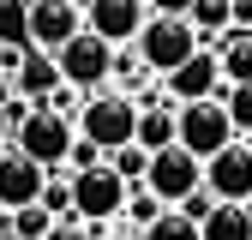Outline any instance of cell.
<instances>
[{
	"label": "cell",
	"mask_w": 252,
	"mask_h": 240,
	"mask_svg": "<svg viewBox=\"0 0 252 240\" xmlns=\"http://www.w3.org/2000/svg\"><path fill=\"white\" fill-rule=\"evenodd\" d=\"M78 138L102 144L108 156L138 144V96H126V90H90L84 108H78Z\"/></svg>",
	"instance_id": "obj_1"
},
{
	"label": "cell",
	"mask_w": 252,
	"mask_h": 240,
	"mask_svg": "<svg viewBox=\"0 0 252 240\" xmlns=\"http://www.w3.org/2000/svg\"><path fill=\"white\" fill-rule=\"evenodd\" d=\"M132 48H138V60H144V72L168 78V72H180L186 60L204 48V36L192 30V18H162V12H150V24L138 30Z\"/></svg>",
	"instance_id": "obj_2"
},
{
	"label": "cell",
	"mask_w": 252,
	"mask_h": 240,
	"mask_svg": "<svg viewBox=\"0 0 252 240\" xmlns=\"http://www.w3.org/2000/svg\"><path fill=\"white\" fill-rule=\"evenodd\" d=\"M72 138H78V120H66V114H54V108H36L18 126V138H12V150H24L30 162H42L48 174L54 168H66V150H72Z\"/></svg>",
	"instance_id": "obj_3"
},
{
	"label": "cell",
	"mask_w": 252,
	"mask_h": 240,
	"mask_svg": "<svg viewBox=\"0 0 252 240\" xmlns=\"http://www.w3.org/2000/svg\"><path fill=\"white\" fill-rule=\"evenodd\" d=\"M228 144H240V132H234V120H228L222 96H210V102H186V108H180V150H192L198 162H210L216 150H228Z\"/></svg>",
	"instance_id": "obj_4"
},
{
	"label": "cell",
	"mask_w": 252,
	"mask_h": 240,
	"mask_svg": "<svg viewBox=\"0 0 252 240\" xmlns=\"http://www.w3.org/2000/svg\"><path fill=\"white\" fill-rule=\"evenodd\" d=\"M126 198H132V186H126L108 162L90 168V174H72V216L78 222H120Z\"/></svg>",
	"instance_id": "obj_5"
},
{
	"label": "cell",
	"mask_w": 252,
	"mask_h": 240,
	"mask_svg": "<svg viewBox=\"0 0 252 240\" xmlns=\"http://www.w3.org/2000/svg\"><path fill=\"white\" fill-rule=\"evenodd\" d=\"M60 60V78L72 90H108V72H114V42H102L96 30H78L66 48H54Z\"/></svg>",
	"instance_id": "obj_6"
},
{
	"label": "cell",
	"mask_w": 252,
	"mask_h": 240,
	"mask_svg": "<svg viewBox=\"0 0 252 240\" xmlns=\"http://www.w3.org/2000/svg\"><path fill=\"white\" fill-rule=\"evenodd\" d=\"M144 186L162 198V204H186L192 192H204V162L192 156V150H180V144H174V150H156Z\"/></svg>",
	"instance_id": "obj_7"
},
{
	"label": "cell",
	"mask_w": 252,
	"mask_h": 240,
	"mask_svg": "<svg viewBox=\"0 0 252 240\" xmlns=\"http://www.w3.org/2000/svg\"><path fill=\"white\" fill-rule=\"evenodd\" d=\"M204 192L222 204H246L252 198V144H228L204 162Z\"/></svg>",
	"instance_id": "obj_8"
},
{
	"label": "cell",
	"mask_w": 252,
	"mask_h": 240,
	"mask_svg": "<svg viewBox=\"0 0 252 240\" xmlns=\"http://www.w3.org/2000/svg\"><path fill=\"white\" fill-rule=\"evenodd\" d=\"M150 24L144 0H84V30H96L102 42H138V30Z\"/></svg>",
	"instance_id": "obj_9"
},
{
	"label": "cell",
	"mask_w": 252,
	"mask_h": 240,
	"mask_svg": "<svg viewBox=\"0 0 252 240\" xmlns=\"http://www.w3.org/2000/svg\"><path fill=\"white\" fill-rule=\"evenodd\" d=\"M84 30V0H30V42L36 48H66Z\"/></svg>",
	"instance_id": "obj_10"
},
{
	"label": "cell",
	"mask_w": 252,
	"mask_h": 240,
	"mask_svg": "<svg viewBox=\"0 0 252 240\" xmlns=\"http://www.w3.org/2000/svg\"><path fill=\"white\" fill-rule=\"evenodd\" d=\"M42 186H48V168L30 162L24 150H0V210H24V204H42Z\"/></svg>",
	"instance_id": "obj_11"
},
{
	"label": "cell",
	"mask_w": 252,
	"mask_h": 240,
	"mask_svg": "<svg viewBox=\"0 0 252 240\" xmlns=\"http://www.w3.org/2000/svg\"><path fill=\"white\" fill-rule=\"evenodd\" d=\"M162 84H168V102H180V108H186V102H210V96H222V90H228V84H222V60H216V48H198V54L186 60L180 72H168Z\"/></svg>",
	"instance_id": "obj_12"
},
{
	"label": "cell",
	"mask_w": 252,
	"mask_h": 240,
	"mask_svg": "<svg viewBox=\"0 0 252 240\" xmlns=\"http://www.w3.org/2000/svg\"><path fill=\"white\" fill-rule=\"evenodd\" d=\"M12 78H18L12 90H18V96H30V102H36V108H42V102L54 96V90H60V84H66V78H60V60H54L48 48H30V54L18 60V72H12Z\"/></svg>",
	"instance_id": "obj_13"
},
{
	"label": "cell",
	"mask_w": 252,
	"mask_h": 240,
	"mask_svg": "<svg viewBox=\"0 0 252 240\" xmlns=\"http://www.w3.org/2000/svg\"><path fill=\"white\" fill-rule=\"evenodd\" d=\"M138 144L150 150V156H156V150H174L180 144V102H138Z\"/></svg>",
	"instance_id": "obj_14"
},
{
	"label": "cell",
	"mask_w": 252,
	"mask_h": 240,
	"mask_svg": "<svg viewBox=\"0 0 252 240\" xmlns=\"http://www.w3.org/2000/svg\"><path fill=\"white\" fill-rule=\"evenodd\" d=\"M216 60H222V84H252V30H228L216 42Z\"/></svg>",
	"instance_id": "obj_15"
},
{
	"label": "cell",
	"mask_w": 252,
	"mask_h": 240,
	"mask_svg": "<svg viewBox=\"0 0 252 240\" xmlns=\"http://www.w3.org/2000/svg\"><path fill=\"white\" fill-rule=\"evenodd\" d=\"M186 18H192V30L204 36V48H216V42L234 30V0H192Z\"/></svg>",
	"instance_id": "obj_16"
},
{
	"label": "cell",
	"mask_w": 252,
	"mask_h": 240,
	"mask_svg": "<svg viewBox=\"0 0 252 240\" xmlns=\"http://www.w3.org/2000/svg\"><path fill=\"white\" fill-rule=\"evenodd\" d=\"M198 228H204V240H252V210H246V204H222V198H216V210H210Z\"/></svg>",
	"instance_id": "obj_17"
},
{
	"label": "cell",
	"mask_w": 252,
	"mask_h": 240,
	"mask_svg": "<svg viewBox=\"0 0 252 240\" xmlns=\"http://www.w3.org/2000/svg\"><path fill=\"white\" fill-rule=\"evenodd\" d=\"M0 48H36L30 42V0H0Z\"/></svg>",
	"instance_id": "obj_18"
},
{
	"label": "cell",
	"mask_w": 252,
	"mask_h": 240,
	"mask_svg": "<svg viewBox=\"0 0 252 240\" xmlns=\"http://www.w3.org/2000/svg\"><path fill=\"white\" fill-rule=\"evenodd\" d=\"M0 228H6V234H18V240H48V234L60 228V216H48L42 204H24V210H12Z\"/></svg>",
	"instance_id": "obj_19"
},
{
	"label": "cell",
	"mask_w": 252,
	"mask_h": 240,
	"mask_svg": "<svg viewBox=\"0 0 252 240\" xmlns=\"http://www.w3.org/2000/svg\"><path fill=\"white\" fill-rule=\"evenodd\" d=\"M138 240H204V228H198L192 216H186L180 204H168L162 216H156V222H150V228L138 234Z\"/></svg>",
	"instance_id": "obj_20"
},
{
	"label": "cell",
	"mask_w": 252,
	"mask_h": 240,
	"mask_svg": "<svg viewBox=\"0 0 252 240\" xmlns=\"http://www.w3.org/2000/svg\"><path fill=\"white\" fill-rule=\"evenodd\" d=\"M42 210H48V216H60V222L72 216V174H66V168L48 174V186H42ZM72 222H78V216H72Z\"/></svg>",
	"instance_id": "obj_21"
},
{
	"label": "cell",
	"mask_w": 252,
	"mask_h": 240,
	"mask_svg": "<svg viewBox=\"0 0 252 240\" xmlns=\"http://www.w3.org/2000/svg\"><path fill=\"white\" fill-rule=\"evenodd\" d=\"M108 168L126 180V186H144V174H150V150H144V144H126V150H114V156H108Z\"/></svg>",
	"instance_id": "obj_22"
},
{
	"label": "cell",
	"mask_w": 252,
	"mask_h": 240,
	"mask_svg": "<svg viewBox=\"0 0 252 240\" xmlns=\"http://www.w3.org/2000/svg\"><path fill=\"white\" fill-rule=\"evenodd\" d=\"M162 210H168V204L156 198L150 186H132V198H126V222H132V234H144L156 216H162Z\"/></svg>",
	"instance_id": "obj_23"
},
{
	"label": "cell",
	"mask_w": 252,
	"mask_h": 240,
	"mask_svg": "<svg viewBox=\"0 0 252 240\" xmlns=\"http://www.w3.org/2000/svg\"><path fill=\"white\" fill-rule=\"evenodd\" d=\"M222 108H228V120H234V132L252 138V84H228V90H222Z\"/></svg>",
	"instance_id": "obj_24"
},
{
	"label": "cell",
	"mask_w": 252,
	"mask_h": 240,
	"mask_svg": "<svg viewBox=\"0 0 252 240\" xmlns=\"http://www.w3.org/2000/svg\"><path fill=\"white\" fill-rule=\"evenodd\" d=\"M102 162H108V150H102V144L72 138V150H66V174H90V168H102Z\"/></svg>",
	"instance_id": "obj_25"
},
{
	"label": "cell",
	"mask_w": 252,
	"mask_h": 240,
	"mask_svg": "<svg viewBox=\"0 0 252 240\" xmlns=\"http://www.w3.org/2000/svg\"><path fill=\"white\" fill-rule=\"evenodd\" d=\"M180 210H186V216H192V222H204L210 210H216V198H210V192H192V198H186Z\"/></svg>",
	"instance_id": "obj_26"
},
{
	"label": "cell",
	"mask_w": 252,
	"mask_h": 240,
	"mask_svg": "<svg viewBox=\"0 0 252 240\" xmlns=\"http://www.w3.org/2000/svg\"><path fill=\"white\" fill-rule=\"evenodd\" d=\"M144 6L162 12V18H186V12H192V0H144Z\"/></svg>",
	"instance_id": "obj_27"
},
{
	"label": "cell",
	"mask_w": 252,
	"mask_h": 240,
	"mask_svg": "<svg viewBox=\"0 0 252 240\" xmlns=\"http://www.w3.org/2000/svg\"><path fill=\"white\" fill-rule=\"evenodd\" d=\"M48 240H96V234H84V228H78V222H60V228H54V234H48Z\"/></svg>",
	"instance_id": "obj_28"
},
{
	"label": "cell",
	"mask_w": 252,
	"mask_h": 240,
	"mask_svg": "<svg viewBox=\"0 0 252 240\" xmlns=\"http://www.w3.org/2000/svg\"><path fill=\"white\" fill-rule=\"evenodd\" d=\"M234 30H252V0H234Z\"/></svg>",
	"instance_id": "obj_29"
},
{
	"label": "cell",
	"mask_w": 252,
	"mask_h": 240,
	"mask_svg": "<svg viewBox=\"0 0 252 240\" xmlns=\"http://www.w3.org/2000/svg\"><path fill=\"white\" fill-rule=\"evenodd\" d=\"M96 240H138V234H120V228H114V234H96Z\"/></svg>",
	"instance_id": "obj_30"
},
{
	"label": "cell",
	"mask_w": 252,
	"mask_h": 240,
	"mask_svg": "<svg viewBox=\"0 0 252 240\" xmlns=\"http://www.w3.org/2000/svg\"><path fill=\"white\" fill-rule=\"evenodd\" d=\"M0 240H18V234H6V228H0Z\"/></svg>",
	"instance_id": "obj_31"
},
{
	"label": "cell",
	"mask_w": 252,
	"mask_h": 240,
	"mask_svg": "<svg viewBox=\"0 0 252 240\" xmlns=\"http://www.w3.org/2000/svg\"><path fill=\"white\" fill-rule=\"evenodd\" d=\"M0 78H6V66H0Z\"/></svg>",
	"instance_id": "obj_32"
}]
</instances>
